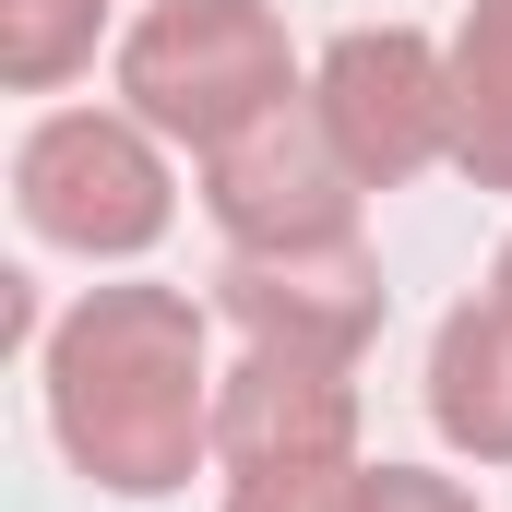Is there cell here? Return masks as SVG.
Returning <instances> with one entry per match:
<instances>
[{"label":"cell","instance_id":"6","mask_svg":"<svg viewBox=\"0 0 512 512\" xmlns=\"http://www.w3.org/2000/svg\"><path fill=\"white\" fill-rule=\"evenodd\" d=\"M358 453V358L334 346H274L251 334L239 370L215 382V465H346Z\"/></svg>","mask_w":512,"mask_h":512},{"label":"cell","instance_id":"3","mask_svg":"<svg viewBox=\"0 0 512 512\" xmlns=\"http://www.w3.org/2000/svg\"><path fill=\"white\" fill-rule=\"evenodd\" d=\"M12 203H24V227L48 239V251H84V262H131L167 239V155H155V131L120 120V108H60V120L24 131V155H12Z\"/></svg>","mask_w":512,"mask_h":512},{"label":"cell","instance_id":"12","mask_svg":"<svg viewBox=\"0 0 512 512\" xmlns=\"http://www.w3.org/2000/svg\"><path fill=\"white\" fill-rule=\"evenodd\" d=\"M489 298H501V310H512V251H501V274H489Z\"/></svg>","mask_w":512,"mask_h":512},{"label":"cell","instance_id":"4","mask_svg":"<svg viewBox=\"0 0 512 512\" xmlns=\"http://www.w3.org/2000/svg\"><path fill=\"white\" fill-rule=\"evenodd\" d=\"M203 215L227 227V251H334V239H358V167L334 155L310 84L203 155Z\"/></svg>","mask_w":512,"mask_h":512},{"label":"cell","instance_id":"9","mask_svg":"<svg viewBox=\"0 0 512 512\" xmlns=\"http://www.w3.org/2000/svg\"><path fill=\"white\" fill-rule=\"evenodd\" d=\"M227 512H477L453 477H417V465H251L227 477Z\"/></svg>","mask_w":512,"mask_h":512},{"label":"cell","instance_id":"5","mask_svg":"<svg viewBox=\"0 0 512 512\" xmlns=\"http://www.w3.org/2000/svg\"><path fill=\"white\" fill-rule=\"evenodd\" d=\"M310 96H322L334 155L358 167V191H393V179H417L429 155H453V60H441L429 36H405V24L334 36L322 72H310Z\"/></svg>","mask_w":512,"mask_h":512},{"label":"cell","instance_id":"7","mask_svg":"<svg viewBox=\"0 0 512 512\" xmlns=\"http://www.w3.org/2000/svg\"><path fill=\"white\" fill-rule=\"evenodd\" d=\"M227 322L239 334H274V346H334V358H370V334H382V262L358 251V239H334V251H227Z\"/></svg>","mask_w":512,"mask_h":512},{"label":"cell","instance_id":"1","mask_svg":"<svg viewBox=\"0 0 512 512\" xmlns=\"http://www.w3.org/2000/svg\"><path fill=\"white\" fill-rule=\"evenodd\" d=\"M48 429L60 453L120 489L167 501L191 489V465L215 453V358H203V310L179 286H96L60 334H48Z\"/></svg>","mask_w":512,"mask_h":512},{"label":"cell","instance_id":"8","mask_svg":"<svg viewBox=\"0 0 512 512\" xmlns=\"http://www.w3.org/2000/svg\"><path fill=\"white\" fill-rule=\"evenodd\" d=\"M429 417L453 453L477 465H512V310L501 298H465L429 346Z\"/></svg>","mask_w":512,"mask_h":512},{"label":"cell","instance_id":"2","mask_svg":"<svg viewBox=\"0 0 512 512\" xmlns=\"http://www.w3.org/2000/svg\"><path fill=\"white\" fill-rule=\"evenodd\" d=\"M120 96L143 131L215 155L227 131H251L262 108L298 96V60H286V24L262 0H155L120 36Z\"/></svg>","mask_w":512,"mask_h":512},{"label":"cell","instance_id":"10","mask_svg":"<svg viewBox=\"0 0 512 512\" xmlns=\"http://www.w3.org/2000/svg\"><path fill=\"white\" fill-rule=\"evenodd\" d=\"M453 167L512 191V0H477L453 36Z\"/></svg>","mask_w":512,"mask_h":512},{"label":"cell","instance_id":"11","mask_svg":"<svg viewBox=\"0 0 512 512\" xmlns=\"http://www.w3.org/2000/svg\"><path fill=\"white\" fill-rule=\"evenodd\" d=\"M96 36H108V0H0V84L48 96L96 60Z\"/></svg>","mask_w":512,"mask_h":512}]
</instances>
